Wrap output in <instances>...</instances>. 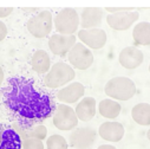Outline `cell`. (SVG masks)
Returning <instances> with one entry per match:
<instances>
[{"label":"cell","instance_id":"obj_16","mask_svg":"<svg viewBox=\"0 0 150 149\" xmlns=\"http://www.w3.org/2000/svg\"><path fill=\"white\" fill-rule=\"evenodd\" d=\"M0 149H21V138L10 124L0 123Z\"/></svg>","mask_w":150,"mask_h":149},{"label":"cell","instance_id":"obj_17","mask_svg":"<svg viewBox=\"0 0 150 149\" xmlns=\"http://www.w3.org/2000/svg\"><path fill=\"white\" fill-rule=\"evenodd\" d=\"M74 113H76L78 121H82V122L91 121L96 115V99L90 96L84 97L77 104V108L74 109Z\"/></svg>","mask_w":150,"mask_h":149},{"label":"cell","instance_id":"obj_7","mask_svg":"<svg viewBox=\"0 0 150 149\" xmlns=\"http://www.w3.org/2000/svg\"><path fill=\"white\" fill-rule=\"evenodd\" d=\"M69 137L70 145L74 149H92L97 140V133L93 128L83 127L74 129Z\"/></svg>","mask_w":150,"mask_h":149},{"label":"cell","instance_id":"obj_24","mask_svg":"<svg viewBox=\"0 0 150 149\" xmlns=\"http://www.w3.org/2000/svg\"><path fill=\"white\" fill-rule=\"evenodd\" d=\"M21 149H44V143L37 138L21 140Z\"/></svg>","mask_w":150,"mask_h":149},{"label":"cell","instance_id":"obj_21","mask_svg":"<svg viewBox=\"0 0 150 149\" xmlns=\"http://www.w3.org/2000/svg\"><path fill=\"white\" fill-rule=\"evenodd\" d=\"M132 120L139 124L148 127L150 124V105L149 103H138L131 109Z\"/></svg>","mask_w":150,"mask_h":149},{"label":"cell","instance_id":"obj_26","mask_svg":"<svg viewBox=\"0 0 150 149\" xmlns=\"http://www.w3.org/2000/svg\"><path fill=\"white\" fill-rule=\"evenodd\" d=\"M6 35H7V27L1 20H0V42L4 40L6 38Z\"/></svg>","mask_w":150,"mask_h":149},{"label":"cell","instance_id":"obj_3","mask_svg":"<svg viewBox=\"0 0 150 149\" xmlns=\"http://www.w3.org/2000/svg\"><path fill=\"white\" fill-rule=\"evenodd\" d=\"M74 77H76V72L72 66L67 65L64 62H58L50 67L44 78V83L50 89H57L66 85L67 83L73 81Z\"/></svg>","mask_w":150,"mask_h":149},{"label":"cell","instance_id":"obj_14","mask_svg":"<svg viewBox=\"0 0 150 149\" xmlns=\"http://www.w3.org/2000/svg\"><path fill=\"white\" fill-rule=\"evenodd\" d=\"M118 60H120V64L124 69L132 70V69L138 67L143 63L144 55L136 46H128V48H124L120 52Z\"/></svg>","mask_w":150,"mask_h":149},{"label":"cell","instance_id":"obj_30","mask_svg":"<svg viewBox=\"0 0 150 149\" xmlns=\"http://www.w3.org/2000/svg\"><path fill=\"white\" fill-rule=\"evenodd\" d=\"M24 12H37V11H39V9H23Z\"/></svg>","mask_w":150,"mask_h":149},{"label":"cell","instance_id":"obj_29","mask_svg":"<svg viewBox=\"0 0 150 149\" xmlns=\"http://www.w3.org/2000/svg\"><path fill=\"white\" fill-rule=\"evenodd\" d=\"M3 83H4V71H3V67L0 66V87H1Z\"/></svg>","mask_w":150,"mask_h":149},{"label":"cell","instance_id":"obj_27","mask_svg":"<svg viewBox=\"0 0 150 149\" xmlns=\"http://www.w3.org/2000/svg\"><path fill=\"white\" fill-rule=\"evenodd\" d=\"M13 12L12 7H0V18H6Z\"/></svg>","mask_w":150,"mask_h":149},{"label":"cell","instance_id":"obj_25","mask_svg":"<svg viewBox=\"0 0 150 149\" xmlns=\"http://www.w3.org/2000/svg\"><path fill=\"white\" fill-rule=\"evenodd\" d=\"M105 11L110 12V14H114L120 12H131L134 11V7H105Z\"/></svg>","mask_w":150,"mask_h":149},{"label":"cell","instance_id":"obj_18","mask_svg":"<svg viewBox=\"0 0 150 149\" xmlns=\"http://www.w3.org/2000/svg\"><path fill=\"white\" fill-rule=\"evenodd\" d=\"M31 67L34 72L39 74L47 73L51 67V59L49 53L45 50L35 51L31 58Z\"/></svg>","mask_w":150,"mask_h":149},{"label":"cell","instance_id":"obj_12","mask_svg":"<svg viewBox=\"0 0 150 149\" xmlns=\"http://www.w3.org/2000/svg\"><path fill=\"white\" fill-rule=\"evenodd\" d=\"M85 94V88L82 83L79 82H72L69 85L62 88L58 90L57 98L62 104H72V103H77Z\"/></svg>","mask_w":150,"mask_h":149},{"label":"cell","instance_id":"obj_10","mask_svg":"<svg viewBox=\"0 0 150 149\" xmlns=\"http://www.w3.org/2000/svg\"><path fill=\"white\" fill-rule=\"evenodd\" d=\"M139 18V14L136 11L131 12H120L114 14L106 16V23L108 25L116 31H125L130 28L135 21H137Z\"/></svg>","mask_w":150,"mask_h":149},{"label":"cell","instance_id":"obj_1","mask_svg":"<svg viewBox=\"0 0 150 149\" xmlns=\"http://www.w3.org/2000/svg\"><path fill=\"white\" fill-rule=\"evenodd\" d=\"M1 103L16 121L13 127L26 130L39 126L56 111L54 96L34 79L10 77L1 89Z\"/></svg>","mask_w":150,"mask_h":149},{"label":"cell","instance_id":"obj_20","mask_svg":"<svg viewBox=\"0 0 150 149\" xmlns=\"http://www.w3.org/2000/svg\"><path fill=\"white\" fill-rule=\"evenodd\" d=\"M132 38L135 45L148 46L150 44V24L148 21L136 24L132 31Z\"/></svg>","mask_w":150,"mask_h":149},{"label":"cell","instance_id":"obj_22","mask_svg":"<svg viewBox=\"0 0 150 149\" xmlns=\"http://www.w3.org/2000/svg\"><path fill=\"white\" fill-rule=\"evenodd\" d=\"M12 128L17 131V134L19 135V137L21 140H25V138H37V140L43 141L47 136V129L43 124L35 126V127H33L31 129H26V130L19 129V128L13 127V126H12Z\"/></svg>","mask_w":150,"mask_h":149},{"label":"cell","instance_id":"obj_5","mask_svg":"<svg viewBox=\"0 0 150 149\" xmlns=\"http://www.w3.org/2000/svg\"><path fill=\"white\" fill-rule=\"evenodd\" d=\"M53 18L50 11H40L27 21V31L35 38H45L52 31Z\"/></svg>","mask_w":150,"mask_h":149},{"label":"cell","instance_id":"obj_28","mask_svg":"<svg viewBox=\"0 0 150 149\" xmlns=\"http://www.w3.org/2000/svg\"><path fill=\"white\" fill-rule=\"evenodd\" d=\"M97 149H117V148L114 147V145H111V144H102Z\"/></svg>","mask_w":150,"mask_h":149},{"label":"cell","instance_id":"obj_23","mask_svg":"<svg viewBox=\"0 0 150 149\" xmlns=\"http://www.w3.org/2000/svg\"><path fill=\"white\" fill-rule=\"evenodd\" d=\"M67 141L62 135H51L46 141V149H67Z\"/></svg>","mask_w":150,"mask_h":149},{"label":"cell","instance_id":"obj_15","mask_svg":"<svg viewBox=\"0 0 150 149\" xmlns=\"http://www.w3.org/2000/svg\"><path fill=\"white\" fill-rule=\"evenodd\" d=\"M103 20V9L100 7H85L83 9L79 18V26L82 30L99 28Z\"/></svg>","mask_w":150,"mask_h":149},{"label":"cell","instance_id":"obj_13","mask_svg":"<svg viewBox=\"0 0 150 149\" xmlns=\"http://www.w3.org/2000/svg\"><path fill=\"white\" fill-rule=\"evenodd\" d=\"M125 129L122 123L115 121H108L99 126L98 135L100 138L109 142H120L124 137Z\"/></svg>","mask_w":150,"mask_h":149},{"label":"cell","instance_id":"obj_8","mask_svg":"<svg viewBox=\"0 0 150 149\" xmlns=\"http://www.w3.org/2000/svg\"><path fill=\"white\" fill-rule=\"evenodd\" d=\"M70 64L78 70H86L93 63V55L90 49H88L82 43H76L67 53Z\"/></svg>","mask_w":150,"mask_h":149},{"label":"cell","instance_id":"obj_19","mask_svg":"<svg viewBox=\"0 0 150 149\" xmlns=\"http://www.w3.org/2000/svg\"><path fill=\"white\" fill-rule=\"evenodd\" d=\"M121 104L114 99H102L98 104V113L100 114V116L109 120L117 118L121 114Z\"/></svg>","mask_w":150,"mask_h":149},{"label":"cell","instance_id":"obj_2","mask_svg":"<svg viewBox=\"0 0 150 149\" xmlns=\"http://www.w3.org/2000/svg\"><path fill=\"white\" fill-rule=\"evenodd\" d=\"M104 92L112 99L129 101L136 94V85L130 78L118 76L108 81L104 87Z\"/></svg>","mask_w":150,"mask_h":149},{"label":"cell","instance_id":"obj_6","mask_svg":"<svg viewBox=\"0 0 150 149\" xmlns=\"http://www.w3.org/2000/svg\"><path fill=\"white\" fill-rule=\"evenodd\" d=\"M53 126L63 131L73 130L78 126V118L74 113V109L66 104H58L53 115Z\"/></svg>","mask_w":150,"mask_h":149},{"label":"cell","instance_id":"obj_11","mask_svg":"<svg viewBox=\"0 0 150 149\" xmlns=\"http://www.w3.org/2000/svg\"><path fill=\"white\" fill-rule=\"evenodd\" d=\"M76 44V35H63V34H52L49 39V48L51 52L56 56L64 57Z\"/></svg>","mask_w":150,"mask_h":149},{"label":"cell","instance_id":"obj_4","mask_svg":"<svg viewBox=\"0 0 150 149\" xmlns=\"http://www.w3.org/2000/svg\"><path fill=\"white\" fill-rule=\"evenodd\" d=\"M53 24L58 34L72 35L79 26V14L72 7L62 9L53 18Z\"/></svg>","mask_w":150,"mask_h":149},{"label":"cell","instance_id":"obj_9","mask_svg":"<svg viewBox=\"0 0 150 149\" xmlns=\"http://www.w3.org/2000/svg\"><path fill=\"white\" fill-rule=\"evenodd\" d=\"M77 35L83 45H85L88 49L90 48V49H95V50L103 49L108 40L106 32L102 28L79 30Z\"/></svg>","mask_w":150,"mask_h":149}]
</instances>
